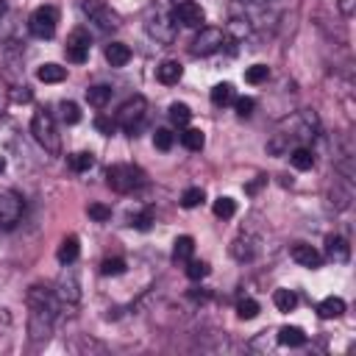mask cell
Here are the masks:
<instances>
[{"mask_svg": "<svg viewBox=\"0 0 356 356\" xmlns=\"http://www.w3.org/2000/svg\"><path fill=\"white\" fill-rule=\"evenodd\" d=\"M314 134H317V114L309 111V108L295 111L292 117H284V120L273 128V134H270V139H267V153L284 156V153H289L292 147H298L300 142L312 139Z\"/></svg>", "mask_w": 356, "mask_h": 356, "instance_id": "obj_1", "label": "cell"}, {"mask_svg": "<svg viewBox=\"0 0 356 356\" xmlns=\"http://www.w3.org/2000/svg\"><path fill=\"white\" fill-rule=\"evenodd\" d=\"M31 134H33V139L44 147V153H50V156H58L61 153V139H58V134H56V122H53V114L50 111H36L33 114V120H31Z\"/></svg>", "mask_w": 356, "mask_h": 356, "instance_id": "obj_2", "label": "cell"}, {"mask_svg": "<svg viewBox=\"0 0 356 356\" xmlns=\"http://www.w3.org/2000/svg\"><path fill=\"white\" fill-rule=\"evenodd\" d=\"M106 184H108L114 192L128 195V192L145 186V172H142L139 167H134V164H111V167L106 170Z\"/></svg>", "mask_w": 356, "mask_h": 356, "instance_id": "obj_3", "label": "cell"}, {"mask_svg": "<svg viewBox=\"0 0 356 356\" xmlns=\"http://www.w3.org/2000/svg\"><path fill=\"white\" fill-rule=\"evenodd\" d=\"M31 314H28V337L33 342H47L50 334H53V323H56V314L53 309H42V306H28Z\"/></svg>", "mask_w": 356, "mask_h": 356, "instance_id": "obj_4", "label": "cell"}, {"mask_svg": "<svg viewBox=\"0 0 356 356\" xmlns=\"http://www.w3.org/2000/svg\"><path fill=\"white\" fill-rule=\"evenodd\" d=\"M56 25H58V8L56 6H39L28 17V31L36 39H50L56 33Z\"/></svg>", "mask_w": 356, "mask_h": 356, "instance_id": "obj_5", "label": "cell"}, {"mask_svg": "<svg viewBox=\"0 0 356 356\" xmlns=\"http://www.w3.org/2000/svg\"><path fill=\"white\" fill-rule=\"evenodd\" d=\"M145 28H147V33H150L156 42H161V44H170V42L175 39V22H172V14H167V11H161V8H153V11L147 14Z\"/></svg>", "mask_w": 356, "mask_h": 356, "instance_id": "obj_6", "label": "cell"}, {"mask_svg": "<svg viewBox=\"0 0 356 356\" xmlns=\"http://www.w3.org/2000/svg\"><path fill=\"white\" fill-rule=\"evenodd\" d=\"M145 111H147V100H145L142 95H134V97H128V100L120 106V111H117V125L134 134L136 125L145 120Z\"/></svg>", "mask_w": 356, "mask_h": 356, "instance_id": "obj_7", "label": "cell"}, {"mask_svg": "<svg viewBox=\"0 0 356 356\" xmlns=\"http://www.w3.org/2000/svg\"><path fill=\"white\" fill-rule=\"evenodd\" d=\"M53 292H56V298H58L61 303H70V306L81 300V281H78V273H75L70 264H64V273L56 278Z\"/></svg>", "mask_w": 356, "mask_h": 356, "instance_id": "obj_8", "label": "cell"}, {"mask_svg": "<svg viewBox=\"0 0 356 356\" xmlns=\"http://www.w3.org/2000/svg\"><path fill=\"white\" fill-rule=\"evenodd\" d=\"M83 14L89 17V22H97L100 31H117L120 28V17L103 0H83Z\"/></svg>", "mask_w": 356, "mask_h": 356, "instance_id": "obj_9", "label": "cell"}, {"mask_svg": "<svg viewBox=\"0 0 356 356\" xmlns=\"http://www.w3.org/2000/svg\"><path fill=\"white\" fill-rule=\"evenodd\" d=\"M22 197L14 189H0V228H14L22 217Z\"/></svg>", "mask_w": 356, "mask_h": 356, "instance_id": "obj_10", "label": "cell"}, {"mask_svg": "<svg viewBox=\"0 0 356 356\" xmlns=\"http://www.w3.org/2000/svg\"><path fill=\"white\" fill-rule=\"evenodd\" d=\"M222 42H225V31H220V28H200V33L192 39V56H211V53H217L220 47H222Z\"/></svg>", "mask_w": 356, "mask_h": 356, "instance_id": "obj_11", "label": "cell"}, {"mask_svg": "<svg viewBox=\"0 0 356 356\" xmlns=\"http://www.w3.org/2000/svg\"><path fill=\"white\" fill-rule=\"evenodd\" d=\"M89 44H92L89 33H86L83 28H75V31L67 36V47H64V53H67V58H70L72 64H83V61L89 58Z\"/></svg>", "mask_w": 356, "mask_h": 356, "instance_id": "obj_12", "label": "cell"}, {"mask_svg": "<svg viewBox=\"0 0 356 356\" xmlns=\"http://www.w3.org/2000/svg\"><path fill=\"white\" fill-rule=\"evenodd\" d=\"M172 22L178 25H186V28H200L203 22H206V14H203V8L195 3V0H184V3H178L175 8H172Z\"/></svg>", "mask_w": 356, "mask_h": 356, "instance_id": "obj_13", "label": "cell"}, {"mask_svg": "<svg viewBox=\"0 0 356 356\" xmlns=\"http://www.w3.org/2000/svg\"><path fill=\"white\" fill-rule=\"evenodd\" d=\"M292 259L300 264V267H309V270H314V267H320L323 264V253L317 250V248H312V245H306V242H298V245H292Z\"/></svg>", "mask_w": 356, "mask_h": 356, "instance_id": "obj_14", "label": "cell"}, {"mask_svg": "<svg viewBox=\"0 0 356 356\" xmlns=\"http://www.w3.org/2000/svg\"><path fill=\"white\" fill-rule=\"evenodd\" d=\"M231 256H234L236 261H253V259L259 256V239H253V236H239V239H234Z\"/></svg>", "mask_w": 356, "mask_h": 356, "instance_id": "obj_15", "label": "cell"}, {"mask_svg": "<svg viewBox=\"0 0 356 356\" xmlns=\"http://www.w3.org/2000/svg\"><path fill=\"white\" fill-rule=\"evenodd\" d=\"M19 31V22H17V14L8 8L0 14V44H14V36Z\"/></svg>", "mask_w": 356, "mask_h": 356, "instance_id": "obj_16", "label": "cell"}, {"mask_svg": "<svg viewBox=\"0 0 356 356\" xmlns=\"http://www.w3.org/2000/svg\"><path fill=\"white\" fill-rule=\"evenodd\" d=\"M181 75H184V67L178 64V61H161L159 67H156V78L161 81V83H167V86H172V83H178L181 81Z\"/></svg>", "mask_w": 356, "mask_h": 356, "instance_id": "obj_17", "label": "cell"}, {"mask_svg": "<svg viewBox=\"0 0 356 356\" xmlns=\"http://www.w3.org/2000/svg\"><path fill=\"white\" fill-rule=\"evenodd\" d=\"M106 61H108L111 67H125V64L131 61V47L122 44V42H111V44H106Z\"/></svg>", "mask_w": 356, "mask_h": 356, "instance_id": "obj_18", "label": "cell"}, {"mask_svg": "<svg viewBox=\"0 0 356 356\" xmlns=\"http://www.w3.org/2000/svg\"><path fill=\"white\" fill-rule=\"evenodd\" d=\"M78 253H81V245H78V236H64L61 239V245H58V250H56V259L61 261V264H72L75 259H78Z\"/></svg>", "mask_w": 356, "mask_h": 356, "instance_id": "obj_19", "label": "cell"}, {"mask_svg": "<svg viewBox=\"0 0 356 356\" xmlns=\"http://www.w3.org/2000/svg\"><path fill=\"white\" fill-rule=\"evenodd\" d=\"M342 312H345V300H342V298H337V295H328V298H323V300L317 303V314H320L323 320L339 317Z\"/></svg>", "mask_w": 356, "mask_h": 356, "instance_id": "obj_20", "label": "cell"}, {"mask_svg": "<svg viewBox=\"0 0 356 356\" xmlns=\"http://www.w3.org/2000/svg\"><path fill=\"white\" fill-rule=\"evenodd\" d=\"M325 256H328L331 261H348L350 248H348V242H345L342 236H328V242H325Z\"/></svg>", "mask_w": 356, "mask_h": 356, "instance_id": "obj_21", "label": "cell"}, {"mask_svg": "<svg viewBox=\"0 0 356 356\" xmlns=\"http://www.w3.org/2000/svg\"><path fill=\"white\" fill-rule=\"evenodd\" d=\"M278 342L286 345V348H300V345L306 342V334H303V328H298V325H281V328H278Z\"/></svg>", "mask_w": 356, "mask_h": 356, "instance_id": "obj_22", "label": "cell"}, {"mask_svg": "<svg viewBox=\"0 0 356 356\" xmlns=\"http://www.w3.org/2000/svg\"><path fill=\"white\" fill-rule=\"evenodd\" d=\"M36 78L42 83H61L67 78V67H61V64H42L36 70Z\"/></svg>", "mask_w": 356, "mask_h": 356, "instance_id": "obj_23", "label": "cell"}, {"mask_svg": "<svg viewBox=\"0 0 356 356\" xmlns=\"http://www.w3.org/2000/svg\"><path fill=\"white\" fill-rule=\"evenodd\" d=\"M289 164H292L295 170H312V167H314V153H312L309 147L298 145V147L289 150Z\"/></svg>", "mask_w": 356, "mask_h": 356, "instance_id": "obj_24", "label": "cell"}, {"mask_svg": "<svg viewBox=\"0 0 356 356\" xmlns=\"http://www.w3.org/2000/svg\"><path fill=\"white\" fill-rule=\"evenodd\" d=\"M192 253H195V239H192L189 234L178 236L175 245H172V259H175V261H189Z\"/></svg>", "mask_w": 356, "mask_h": 356, "instance_id": "obj_25", "label": "cell"}, {"mask_svg": "<svg viewBox=\"0 0 356 356\" xmlns=\"http://www.w3.org/2000/svg\"><path fill=\"white\" fill-rule=\"evenodd\" d=\"M86 100H89V106H95V108H103V106L111 100V86H103V83H97V86H89V89H86Z\"/></svg>", "mask_w": 356, "mask_h": 356, "instance_id": "obj_26", "label": "cell"}, {"mask_svg": "<svg viewBox=\"0 0 356 356\" xmlns=\"http://www.w3.org/2000/svg\"><path fill=\"white\" fill-rule=\"evenodd\" d=\"M273 303H275L278 312H292L298 306V295L292 289H275L273 292Z\"/></svg>", "mask_w": 356, "mask_h": 356, "instance_id": "obj_27", "label": "cell"}, {"mask_svg": "<svg viewBox=\"0 0 356 356\" xmlns=\"http://www.w3.org/2000/svg\"><path fill=\"white\" fill-rule=\"evenodd\" d=\"M181 145H184L186 150H203L206 136H203V131H200V128H186V131L181 134Z\"/></svg>", "mask_w": 356, "mask_h": 356, "instance_id": "obj_28", "label": "cell"}, {"mask_svg": "<svg viewBox=\"0 0 356 356\" xmlns=\"http://www.w3.org/2000/svg\"><path fill=\"white\" fill-rule=\"evenodd\" d=\"M211 103L214 106H228L231 100H234V86L231 83H217V86H211Z\"/></svg>", "mask_w": 356, "mask_h": 356, "instance_id": "obj_29", "label": "cell"}, {"mask_svg": "<svg viewBox=\"0 0 356 356\" xmlns=\"http://www.w3.org/2000/svg\"><path fill=\"white\" fill-rule=\"evenodd\" d=\"M211 211H214V217H220V220H231V217L236 214V203H234V197H225V195H222V197L214 200V209H211Z\"/></svg>", "mask_w": 356, "mask_h": 356, "instance_id": "obj_30", "label": "cell"}, {"mask_svg": "<svg viewBox=\"0 0 356 356\" xmlns=\"http://www.w3.org/2000/svg\"><path fill=\"white\" fill-rule=\"evenodd\" d=\"M170 120H172V125H178V128L189 125V120H192L189 106H186V103H172V106H170Z\"/></svg>", "mask_w": 356, "mask_h": 356, "instance_id": "obj_31", "label": "cell"}, {"mask_svg": "<svg viewBox=\"0 0 356 356\" xmlns=\"http://www.w3.org/2000/svg\"><path fill=\"white\" fill-rule=\"evenodd\" d=\"M70 167H72L75 172H86V170H92V167H95V156H92L89 150L72 153V156H70Z\"/></svg>", "mask_w": 356, "mask_h": 356, "instance_id": "obj_32", "label": "cell"}, {"mask_svg": "<svg viewBox=\"0 0 356 356\" xmlns=\"http://www.w3.org/2000/svg\"><path fill=\"white\" fill-rule=\"evenodd\" d=\"M267 78H270V67L267 64H253V67L245 70V81L248 83H264Z\"/></svg>", "mask_w": 356, "mask_h": 356, "instance_id": "obj_33", "label": "cell"}, {"mask_svg": "<svg viewBox=\"0 0 356 356\" xmlns=\"http://www.w3.org/2000/svg\"><path fill=\"white\" fill-rule=\"evenodd\" d=\"M203 200H206V195H203L200 186H189V189L181 195V206H184V209H195V206H200Z\"/></svg>", "mask_w": 356, "mask_h": 356, "instance_id": "obj_34", "label": "cell"}, {"mask_svg": "<svg viewBox=\"0 0 356 356\" xmlns=\"http://www.w3.org/2000/svg\"><path fill=\"white\" fill-rule=\"evenodd\" d=\"M225 31H228L234 39H245V36L250 33V22H248V19H239V17H234V19H228Z\"/></svg>", "mask_w": 356, "mask_h": 356, "instance_id": "obj_35", "label": "cell"}, {"mask_svg": "<svg viewBox=\"0 0 356 356\" xmlns=\"http://www.w3.org/2000/svg\"><path fill=\"white\" fill-rule=\"evenodd\" d=\"M58 111H61V120H64L67 125H75V122L81 120V111H78V106H75L72 100H61V103H58Z\"/></svg>", "mask_w": 356, "mask_h": 356, "instance_id": "obj_36", "label": "cell"}, {"mask_svg": "<svg viewBox=\"0 0 356 356\" xmlns=\"http://www.w3.org/2000/svg\"><path fill=\"white\" fill-rule=\"evenodd\" d=\"M100 273H103V275H122V273H125V259H120V256L103 259V261H100Z\"/></svg>", "mask_w": 356, "mask_h": 356, "instance_id": "obj_37", "label": "cell"}, {"mask_svg": "<svg viewBox=\"0 0 356 356\" xmlns=\"http://www.w3.org/2000/svg\"><path fill=\"white\" fill-rule=\"evenodd\" d=\"M236 314H239L242 320H253V317L259 314V303H256L253 298H242V300L236 303Z\"/></svg>", "mask_w": 356, "mask_h": 356, "instance_id": "obj_38", "label": "cell"}, {"mask_svg": "<svg viewBox=\"0 0 356 356\" xmlns=\"http://www.w3.org/2000/svg\"><path fill=\"white\" fill-rule=\"evenodd\" d=\"M172 142H175V134H172V131H167V128H159V131L153 134V145H156L159 150H170V147H172Z\"/></svg>", "mask_w": 356, "mask_h": 356, "instance_id": "obj_39", "label": "cell"}, {"mask_svg": "<svg viewBox=\"0 0 356 356\" xmlns=\"http://www.w3.org/2000/svg\"><path fill=\"white\" fill-rule=\"evenodd\" d=\"M86 214H89L95 222H106V220H111V209L103 206V203H89V206H86Z\"/></svg>", "mask_w": 356, "mask_h": 356, "instance_id": "obj_40", "label": "cell"}, {"mask_svg": "<svg viewBox=\"0 0 356 356\" xmlns=\"http://www.w3.org/2000/svg\"><path fill=\"white\" fill-rule=\"evenodd\" d=\"M186 275H189L192 281H200V278L209 275V264H206V261H189V264H186Z\"/></svg>", "mask_w": 356, "mask_h": 356, "instance_id": "obj_41", "label": "cell"}, {"mask_svg": "<svg viewBox=\"0 0 356 356\" xmlns=\"http://www.w3.org/2000/svg\"><path fill=\"white\" fill-rule=\"evenodd\" d=\"M150 222H153V211L147 209V211H142V214H136V217H131V225L134 228H139V231H147L150 228Z\"/></svg>", "mask_w": 356, "mask_h": 356, "instance_id": "obj_42", "label": "cell"}, {"mask_svg": "<svg viewBox=\"0 0 356 356\" xmlns=\"http://www.w3.org/2000/svg\"><path fill=\"white\" fill-rule=\"evenodd\" d=\"M253 108H256V100H253V97H239V100H236V114H239V117L253 114Z\"/></svg>", "mask_w": 356, "mask_h": 356, "instance_id": "obj_43", "label": "cell"}, {"mask_svg": "<svg viewBox=\"0 0 356 356\" xmlns=\"http://www.w3.org/2000/svg\"><path fill=\"white\" fill-rule=\"evenodd\" d=\"M11 97H14L17 103H28L33 95H31V86H28V83H22V86L17 83V86H14V92H11Z\"/></svg>", "mask_w": 356, "mask_h": 356, "instance_id": "obj_44", "label": "cell"}, {"mask_svg": "<svg viewBox=\"0 0 356 356\" xmlns=\"http://www.w3.org/2000/svg\"><path fill=\"white\" fill-rule=\"evenodd\" d=\"M8 331H11V314H8V309L0 306V337H6Z\"/></svg>", "mask_w": 356, "mask_h": 356, "instance_id": "obj_45", "label": "cell"}, {"mask_svg": "<svg viewBox=\"0 0 356 356\" xmlns=\"http://www.w3.org/2000/svg\"><path fill=\"white\" fill-rule=\"evenodd\" d=\"M114 125H117V122H111V120H106V117H97V120H95V128H97L100 134H114Z\"/></svg>", "mask_w": 356, "mask_h": 356, "instance_id": "obj_46", "label": "cell"}, {"mask_svg": "<svg viewBox=\"0 0 356 356\" xmlns=\"http://www.w3.org/2000/svg\"><path fill=\"white\" fill-rule=\"evenodd\" d=\"M239 3H250V6H261V3H270V0H239Z\"/></svg>", "mask_w": 356, "mask_h": 356, "instance_id": "obj_47", "label": "cell"}, {"mask_svg": "<svg viewBox=\"0 0 356 356\" xmlns=\"http://www.w3.org/2000/svg\"><path fill=\"white\" fill-rule=\"evenodd\" d=\"M3 11H8V0H0V14Z\"/></svg>", "mask_w": 356, "mask_h": 356, "instance_id": "obj_48", "label": "cell"}, {"mask_svg": "<svg viewBox=\"0 0 356 356\" xmlns=\"http://www.w3.org/2000/svg\"><path fill=\"white\" fill-rule=\"evenodd\" d=\"M3 170H6V159L0 156V172H3Z\"/></svg>", "mask_w": 356, "mask_h": 356, "instance_id": "obj_49", "label": "cell"}]
</instances>
